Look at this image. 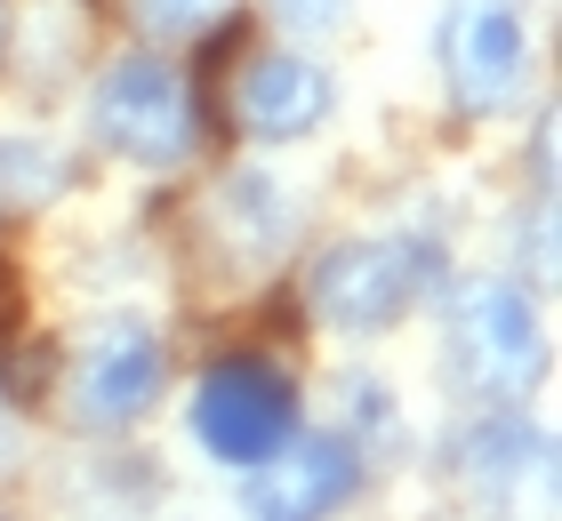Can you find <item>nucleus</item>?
<instances>
[{"instance_id": "nucleus-1", "label": "nucleus", "mask_w": 562, "mask_h": 521, "mask_svg": "<svg viewBox=\"0 0 562 521\" xmlns=\"http://www.w3.org/2000/svg\"><path fill=\"white\" fill-rule=\"evenodd\" d=\"M442 370L467 401H491V409H515L547 377V337H539V313H530L522 281H506V273L458 281L450 329H442Z\"/></svg>"}, {"instance_id": "nucleus-2", "label": "nucleus", "mask_w": 562, "mask_h": 521, "mask_svg": "<svg viewBox=\"0 0 562 521\" xmlns=\"http://www.w3.org/2000/svg\"><path fill=\"white\" fill-rule=\"evenodd\" d=\"M434 273H442L434 249L402 241V233H386V241H338V249L314 257V273H305V305H314L329 329H346V337H378L426 297Z\"/></svg>"}, {"instance_id": "nucleus-3", "label": "nucleus", "mask_w": 562, "mask_h": 521, "mask_svg": "<svg viewBox=\"0 0 562 521\" xmlns=\"http://www.w3.org/2000/svg\"><path fill=\"white\" fill-rule=\"evenodd\" d=\"M297 433V385L258 353H225L210 361V377L193 385V441L217 465H266L281 441Z\"/></svg>"}, {"instance_id": "nucleus-4", "label": "nucleus", "mask_w": 562, "mask_h": 521, "mask_svg": "<svg viewBox=\"0 0 562 521\" xmlns=\"http://www.w3.org/2000/svg\"><path fill=\"white\" fill-rule=\"evenodd\" d=\"M89 113H97V137H105L121 161H137V169H177L193 152V128H201L186 72H177L169 57H153V48L105 65Z\"/></svg>"}, {"instance_id": "nucleus-5", "label": "nucleus", "mask_w": 562, "mask_h": 521, "mask_svg": "<svg viewBox=\"0 0 562 521\" xmlns=\"http://www.w3.org/2000/svg\"><path fill=\"white\" fill-rule=\"evenodd\" d=\"M442 72L467 113H506L530 81V9L522 0H450Z\"/></svg>"}, {"instance_id": "nucleus-6", "label": "nucleus", "mask_w": 562, "mask_h": 521, "mask_svg": "<svg viewBox=\"0 0 562 521\" xmlns=\"http://www.w3.org/2000/svg\"><path fill=\"white\" fill-rule=\"evenodd\" d=\"M161 377H169L161 337L137 313H105L81 346V370H72V409H81L89 433H121L161 401Z\"/></svg>"}, {"instance_id": "nucleus-7", "label": "nucleus", "mask_w": 562, "mask_h": 521, "mask_svg": "<svg viewBox=\"0 0 562 521\" xmlns=\"http://www.w3.org/2000/svg\"><path fill=\"white\" fill-rule=\"evenodd\" d=\"M362 489V457L346 433H290L266 465H249V513L258 521H329Z\"/></svg>"}, {"instance_id": "nucleus-8", "label": "nucleus", "mask_w": 562, "mask_h": 521, "mask_svg": "<svg viewBox=\"0 0 562 521\" xmlns=\"http://www.w3.org/2000/svg\"><path fill=\"white\" fill-rule=\"evenodd\" d=\"M329 113V72L290 57V48H266L234 72V128L258 145H290Z\"/></svg>"}, {"instance_id": "nucleus-9", "label": "nucleus", "mask_w": 562, "mask_h": 521, "mask_svg": "<svg viewBox=\"0 0 562 521\" xmlns=\"http://www.w3.org/2000/svg\"><path fill=\"white\" fill-rule=\"evenodd\" d=\"M458 474H467L474 498H491V506H506V513H515V498L547 506V489H554V450H547L539 426H522V417H482V426L458 441Z\"/></svg>"}, {"instance_id": "nucleus-10", "label": "nucleus", "mask_w": 562, "mask_h": 521, "mask_svg": "<svg viewBox=\"0 0 562 521\" xmlns=\"http://www.w3.org/2000/svg\"><path fill=\"white\" fill-rule=\"evenodd\" d=\"M0 193L9 201H41V193H57L65 185V169H57V152H41V145H24V137H0Z\"/></svg>"}, {"instance_id": "nucleus-11", "label": "nucleus", "mask_w": 562, "mask_h": 521, "mask_svg": "<svg viewBox=\"0 0 562 521\" xmlns=\"http://www.w3.org/2000/svg\"><path fill=\"white\" fill-rule=\"evenodd\" d=\"M137 9V24L153 41H177V33H201V24H217L234 0H130Z\"/></svg>"}, {"instance_id": "nucleus-12", "label": "nucleus", "mask_w": 562, "mask_h": 521, "mask_svg": "<svg viewBox=\"0 0 562 521\" xmlns=\"http://www.w3.org/2000/svg\"><path fill=\"white\" fill-rule=\"evenodd\" d=\"M16 313H24V290H16V265L0 257V337L16 329Z\"/></svg>"}, {"instance_id": "nucleus-13", "label": "nucleus", "mask_w": 562, "mask_h": 521, "mask_svg": "<svg viewBox=\"0 0 562 521\" xmlns=\"http://www.w3.org/2000/svg\"><path fill=\"white\" fill-rule=\"evenodd\" d=\"M0 450H9V409H0Z\"/></svg>"}]
</instances>
